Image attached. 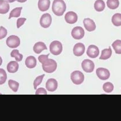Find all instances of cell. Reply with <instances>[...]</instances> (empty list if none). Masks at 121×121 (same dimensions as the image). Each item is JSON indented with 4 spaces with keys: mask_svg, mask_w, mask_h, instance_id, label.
<instances>
[{
    "mask_svg": "<svg viewBox=\"0 0 121 121\" xmlns=\"http://www.w3.org/2000/svg\"><path fill=\"white\" fill-rule=\"evenodd\" d=\"M86 53L89 57L91 58H96L99 54V50L96 46L94 45H90L88 48Z\"/></svg>",
    "mask_w": 121,
    "mask_h": 121,
    "instance_id": "cell-10",
    "label": "cell"
},
{
    "mask_svg": "<svg viewBox=\"0 0 121 121\" xmlns=\"http://www.w3.org/2000/svg\"><path fill=\"white\" fill-rule=\"evenodd\" d=\"M65 19L66 22L70 24H73L77 22L78 19V15L73 11H69L66 13Z\"/></svg>",
    "mask_w": 121,
    "mask_h": 121,
    "instance_id": "cell-12",
    "label": "cell"
},
{
    "mask_svg": "<svg viewBox=\"0 0 121 121\" xmlns=\"http://www.w3.org/2000/svg\"><path fill=\"white\" fill-rule=\"evenodd\" d=\"M112 50L110 47L109 46L108 48H106L102 50L99 59L102 60H106L109 59L112 56Z\"/></svg>",
    "mask_w": 121,
    "mask_h": 121,
    "instance_id": "cell-19",
    "label": "cell"
},
{
    "mask_svg": "<svg viewBox=\"0 0 121 121\" xmlns=\"http://www.w3.org/2000/svg\"><path fill=\"white\" fill-rule=\"evenodd\" d=\"M112 46L116 54H121V40L115 41L112 44Z\"/></svg>",
    "mask_w": 121,
    "mask_h": 121,
    "instance_id": "cell-24",
    "label": "cell"
},
{
    "mask_svg": "<svg viewBox=\"0 0 121 121\" xmlns=\"http://www.w3.org/2000/svg\"><path fill=\"white\" fill-rule=\"evenodd\" d=\"M17 0H6V1L9 3H13Z\"/></svg>",
    "mask_w": 121,
    "mask_h": 121,
    "instance_id": "cell-36",
    "label": "cell"
},
{
    "mask_svg": "<svg viewBox=\"0 0 121 121\" xmlns=\"http://www.w3.org/2000/svg\"><path fill=\"white\" fill-rule=\"evenodd\" d=\"M107 4L109 9H115L118 7L120 3L119 0H107Z\"/></svg>",
    "mask_w": 121,
    "mask_h": 121,
    "instance_id": "cell-23",
    "label": "cell"
},
{
    "mask_svg": "<svg viewBox=\"0 0 121 121\" xmlns=\"http://www.w3.org/2000/svg\"><path fill=\"white\" fill-rule=\"evenodd\" d=\"M7 45L12 48H16L20 45V40L18 37L11 35L8 38L6 41Z\"/></svg>",
    "mask_w": 121,
    "mask_h": 121,
    "instance_id": "cell-5",
    "label": "cell"
},
{
    "mask_svg": "<svg viewBox=\"0 0 121 121\" xmlns=\"http://www.w3.org/2000/svg\"><path fill=\"white\" fill-rule=\"evenodd\" d=\"M85 50V48L84 45L82 43H78L74 46L73 53L76 56H81L84 53Z\"/></svg>",
    "mask_w": 121,
    "mask_h": 121,
    "instance_id": "cell-11",
    "label": "cell"
},
{
    "mask_svg": "<svg viewBox=\"0 0 121 121\" xmlns=\"http://www.w3.org/2000/svg\"><path fill=\"white\" fill-rule=\"evenodd\" d=\"M71 78L73 82L77 85L81 84L84 80V75L82 72L79 71L73 72L71 73Z\"/></svg>",
    "mask_w": 121,
    "mask_h": 121,
    "instance_id": "cell-4",
    "label": "cell"
},
{
    "mask_svg": "<svg viewBox=\"0 0 121 121\" xmlns=\"http://www.w3.org/2000/svg\"><path fill=\"white\" fill-rule=\"evenodd\" d=\"M22 7H17L13 9L10 13L9 19L12 17H18L20 16Z\"/></svg>",
    "mask_w": 121,
    "mask_h": 121,
    "instance_id": "cell-25",
    "label": "cell"
},
{
    "mask_svg": "<svg viewBox=\"0 0 121 121\" xmlns=\"http://www.w3.org/2000/svg\"><path fill=\"white\" fill-rule=\"evenodd\" d=\"M94 7L95 10L100 12L104 10L106 5L103 0H97L94 4Z\"/></svg>",
    "mask_w": 121,
    "mask_h": 121,
    "instance_id": "cell-21",
    "label": "cell"
},
{
    "mask_svg": "<svg viewBox=\"0 0 121 121\" xmlns=\"http://www.w3.org/2000/svg\"><path fill=\"white\" fill-rule=\"evenodd\" d=\"M71 35L75 39L80 40L83 38L85 34V31L80 26H76L72 30Z\"/></svg>",
    "mask_w": 121,
    "mask_h": 121,
    "instance_id": "cell-7",
    "label": "cell"
},
{
    "mask_svg": "<svg viewBox=\"0 0 121 121\" xmlns=\"http://www.w3.org/2000/svg\"><path fill=\"white\" fill-rule=\"evenodd\" d=\"M26 67L30 69H32L36 67L37 65V60L34 56H30L26 58L25 61Z\"/></svg>",
    "mask_w": 121,
    "mask_h": 121,
    "instance_id": "cell-17",
    "label": "cell"
},
{
    "mask_svg": "<svg viewBox=\"0 0 121 121\" xmlns=\"http://www.w3.org/2000/svg\"><path fill=\"white\" fill-rule=\"evenodd\" d=\"M8 84L10 88L14 92H16L18 91L19 84L17 82L12 80H10L9 81Z\"/></svg>",
    "mask_w": 121,
    "mask_h": 121,
    "instance_id": "cell-27",
    "label": "cell"
},
{
    "mask_svg": "<svg viewBox=\"0 0 121 121\" xmlns=\"http://www.w3.org/2000/svg\"><path fill=\"white\" fill-rule=\"evenodd\" d=\"M96 72L97 77L101 80H105L110 78V72L106 68H99L96 69Z\"/></svg>",
    "mask_w": 121,
    "mask_h": 121,
    "instance_id": "cell-9",
    "label": "cell"
},
{
    "mask_svg": "<svg viewBox=\"0 0 121 121\" xmlns=\"http://www.w3.org/2000/svg\"><path fill=\"white\" fill-rule=\"evenodd\" d=\"M45 75L43 74L42 75L39 76L35 80L34 83V85L35 89H37V87L42 82L43 79Z\"/></svg>",
    "mask_w": 121,
    "mask_h": 121,
    "instance_id": "cell-29",
    "label": "cell"
},
{
    "mask_svg": "<svg viewBox=\"0 0 121 121\" xmlns=\"http://www.w3.org/2000/svg\"><path fill=\"white\" fill-rule=\"evenodd\" d=\"M0 13L1 14H5L8 12L9 9V5L8 2L4 0H0Z\"/></svg>",
    "mask_w": 121,
    "mask_h": 121,
    "instance_id": "cell-20",
    "label": "cell"
},
{
    "mask_svg": "<svg viewBox=\"0 0 121 121\" xmlns=\"http://www.w3.org/2000/svg\"><path fill=\"white\" fill-rule=\"evenodd\" d=\"M112 22L115 26H121V14L116 13L113 16Z\"/></svg>",
    "mask_w": 121,
    "mask_h": 121,
    "instance_id": "cell-22",
    "label": "cell"
},
{
    "mask_svg": "<svg viewBox=\"0 0 121 121\" xmlns=\"http://www.w3.org/2000/svg\"><path fill=\"white\" fill-rule=\"evenodd\" d=\"M42 67L44 71L51 73L55 71L57 67V64L54 60L48 58L43 62Z\"/></svg>",
    "mask_w": 121,
    "mask_h": 121,
    "instance_id": "cell-2",
    "label": "cell"
},
{
    "mask_svg": "<svg viewBox=\"0 0 121 121\" xmlns=\"http://www.w3.org/2000/svg\"><path fill=\"white\" fill-rule=\"evenodd\" d=\"M19 68V64L16 61H11L8 64L7 69V71L10 73H15L18 70Z\"/></svg>",
    "mask_w": 121,
    "mask_h": 121,
    "instance_id": "cell-18",
    "label": "cell"
},
{
    "mask_svg": "<svg viewBox=\"0 0 121 121\" xmlns=\"http://www.w3.org/2000/svg\"><path fill=\"white\" fill-rule=\"evenodd\" d=\"M66 5L63 0H54L52 3V10L55 14L61 16L65 12Z\"/></svg>",
    "mask_w": 121,
    "mask_h": 121,
    "instance_id": "cell-1",
    "label": "cell"
},
{
    "mask_svg": "<svg viewBox=\"0 0 121 121\" xmlns=\"http://www.w3.org/2000/svg\"><path fill=\"white\" fill-rule=\"evenodd\" d=\"M83 23L86 30L89 32L94 31L96 29V25L92 19L89 18H85L84 19Z\"/></svg>",
    "mask_w": 121,
    "mask_h": 121,
    "instance_id": "cell-13",
    "label": "cell"
},
{
    "mask_svg": "<svg viewBox=\"0 0 121 121\" xmlns=\"http://www.w3.org/2000/svg\"><path fill=\"white\" fill-rule=\"evenodd\" d=\"M36 95H47V92L45 89L43 88H40L37 90Z\"/></svg>",
    "mask_w": 121,
    "mask_h": 121,
    "instance_id": "cell-33",
    "label": "cell"
},
{
    "mask_svg": "<svg viewBox=\"0 0 121 121\" xmlns=\"http://www.w3.org/2000/svg\"><path fill=\"white\" fill-rule=\"evenodd\" d=\"M27 1V0H17V1L19 2L23 3Z\"/></svg>",
    "mask_w": 121,
    "mask_h": 121,
    "instance_id": "cell-35",
    "label": "cell"
},
{
    "mask_svg": "<svg viewBox=\"0 0 121 121\" xmlns=\"http://www.w3.org/2000/svg\"><path fill=\"white\" fill-rule=\"evenodd\" d=\"M47 49L46 44L42 42H39L36 43L35 44L33 48L34 51L37 54H39L43 50Z\"/></svg>",
    "mask_w": 121,
    "mask_h": 121,
    "instance_id": "cell-16",
    "label": "cell"
},
{
    "mask_svg": "<svg viewBox=\"0 0 121 121\" xmlns=\"http://www.w3.org/2000/svg\"><path fill=\"white\" fill-rule=\"evenodd\" d=\"M26 20V19L25 18H20L17 19V28H20L24 24Z\"/></svg>",
    "mask_w": 121,
    "mask_h": 121,
    "instance_id": "cell-32",
    "label": "cell"
},
{
    "mask_svg": "<svg viewBox=\"0 0 121 121\" xmlns=\"http://www.w3.org/2000/svg\"><path fill=\"white\" fill-rule=\"evenodd\" d=\"M58 82L55 79L51 78L48 79L46 83L47 90L51 92L55 91L58 87Z\"/></svg>",
    "mask_w": 121,
    "mask_h": 121,
    "instance_id": "cell-14",
    "label": "cell"
},
{
    "mask_svg": "<svg viewBox=\"0 0 121 121\" xmlns=\"http://www.w3.org/2000/svg\"><path fill=\"white\" fill-rule=\"evenodd\" d=\"M50 4V0H39L38 7L40 11H45L49 9Z\"/></svg>",
    "mask_w": 121,
    "mask_h": 121,
    "instance_id": "cell-15",
    "label": "cell"
},
{
    "mask_svg": "<svg viewBox=\"0 0 121 121\" xmlns=\"http://www.w3.org/2000/svg\"><path fill=\"white\" fill-rule=\"evenodd\" d=\"M62 49V44L59 41H54L50 45V51L54 55L57 56L61 54Z\"/></svg>",
    "mask_w": 121,
    "mask_h": 121,
    "instance_id": "cell-3",
    "label": "cell"
},
{
    "mask_svg": "<svg viewBox=\"0 0 121 121\" xmlns=\"http://www.w3.org/2000/svg\"><path fill=\"white\" fill-rule=\"evenodd\" d=\"M0 85L4 83L7 79V75L5 70L0 69Z\"/></svg>",
    "mask_w": 121,
    "mask_h": 121,
    "instance_id": "cell-30",
    "label": "cell"
},
{
    "mask_svg": "<svg viewBox=\"0 0 121 121\" xmlns=\"http://www.w3.org/2000/svg\"><path fill=\"white\" fill-rule=\"evenodd\" d=\"M50 54H48L47 55H42L39 56L38 58V59L41 63H42L45 60L48 58V56Z\"/></svg>",
    "mask_w": 121,
    "mask_h": 121,
    "instance_id": "cell-34",
    "label": "cell"
},
{
    "mask_svg": "<svg viewBox=\"0 0 121 121\" xmlns=\"http://www.w3.org/2000/svg\"><path fill=\"white\" fill-rule=\"evenodd\" d=\"M52 18L51 15L48 13H46L43 15L40 20V24L43 28H48L51 24Z\"/></svg>",
    "mask_w": 121,
    "mask_h": 121,
    "instance_id": "cell-6",
    "label": "cell"
},
{
    "mask_svg": "<svg viewBox=\"0 0 121 121\" xmlns=\"http://www.w3.org/2000/svg\"><path fill=\"white\" fill-rule=\"evenodd\" d=\"M11 57H14L16 60L17 62H20L22 60L23 58L22 55L19 53V50H13L11 53Z\"/></svg>",
    "mask_w": 121,
    "mask_h": 121,
    "instance_id": "cell-26",
    "label": "cell"
},
{
    "mask_svg": "<svg viewBox=\"0 0 121 121\" xmlns=\"http://www.w3.org/2000/svg\"><path fill=\"white\" fill-rule=\"evenodd\" d=\"M7 30L3 26L0 27V39L4 38L7 36Z\"/></svg>",
    "mask_w": 121,
    "mask_h": 121,
    "instance_id": "cell-31",
    "label": "cell"
},
{
    "mask_svg": "<svg viewBox=\"0 0 121 121\" xmlns=\"http://www.w3.org/2000/svg\"><path fill=\"white\" fill-rule=\"evenodd\" d=\"M81 65L83 69L86 73H92L94 69L95 64L90 60H84L82 62Z\"/></svg>",
    "mask_w": 121,
    "mask_h": 121,
    "instance_id": "cell-8",
    "label": "cell"
},
{
    "mask_svg": "<svg viewBox=\"0 0 121 121\" xmlns=\"http://www.w3.org/2000/svg\"><path fill=\"white\" fill-rule=\"evenodd\" d=\"M114 86L110 82H107L105 83L103 85V90L106 93H109L112 92L113 90Z\"/></svg>",
    "mask_w": 121,
    "mask_h": 121,
    "instance_id": "cell-28",
    "label": "cell"
}]
</instances>
